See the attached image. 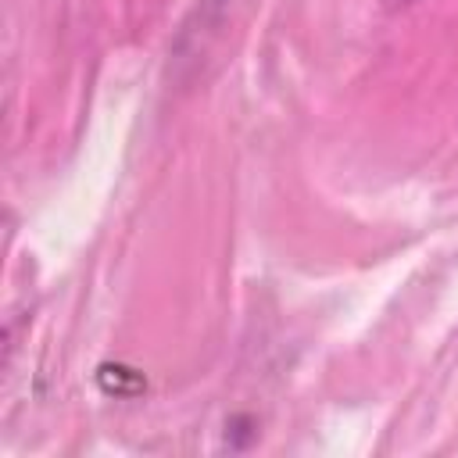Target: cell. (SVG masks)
I'll return each instance as SVG.
<instances>
[{
    "label": "cell",
    "instance_id": "6da1fadb",
    "mask_svg": "<svg viewBox=\"0 0 458 458\" xmlns=\"http://www.w3.org/2000/svg\"><path fill=\"white\" fill-rule=\"evenodd\" d=\"M390 4H415V0H390Z\"/></svg>",
    "mask_w": 458,
    "mask_h": 458
}]
</instances>
